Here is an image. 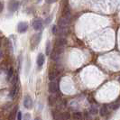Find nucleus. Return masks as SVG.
<instances>
[{
	"mask_svg": "<svg viewBox=\"0 0 120 120\" xmlns=\"http://www.w3.org/2000/svg\"><path fill=\"white\" fill-rule=\"evenodd\" d=\"M70 21H71V19H68V18L64 17V16L60 17L59 19V22H58L59 27L60 28H67L69 26V24H70Z\"/></svg>",
	"mask_w": 120,
	"mask_h": 120,
	"instance_id": "f03ea898",
	"label": "nucleus"
},
{
	"mask_svg": "<svg viewBox=\"0 0 120 120\" xmlns=\"http://www.w3.org/2000/svg\"><path fill=\"white\" fill-rule=\"evenodd\" d=\"M34 120H41V118H40V117H36Z\"/></svg>",
	"mask_w": 120,
	"mask_h": 120,
	"instance_id": "c85d7f7f",
	"label": "nucleus"
},
{
	"mask_svg": "<svg viewBox=\"0 0 120 120\" xmlns=\"http://www.w3.org/2000/svg\"><path fill=\"white\" fill-rule=\"evenodd\" d=\"M108 113V107L107 106H103L102 108L99 109V114L101 116H107Z\"/></svg>",
	"mask_w": 120,
	"mask_h": 120,
	"instance_id": "4468645a",
	"label": "nucleus"
},
{
	"mask_svg": "<svg viewBox=\"0 0 120 120\" xmlns=\"http://www.w3.org/2000/svg\"><path fill=\"white\" fill-rule=\"evenodd\" d=\"M67 44V40L65 38H59L56 40L55 42V47L56 48H60V49H64V46Z\"/></svg>",
	"mask_w": 120,
	"mask_h": 120,
	"instance_id": "20e7f679",
	"label": "nucleus"
},
{
	"mask_svg": "<svg viewBox=\"0 0 120 120\" xmlns=\"http://www.w3.org/2000/svg\"><path fill=\"white\" fill-rule=\"evenodd\" d=\"M3 9H4V5H3L2 2H0V12H2Z\"/></svg>",
	"mask_w": 120,
	"mask_h": 120,
	"instance_id": "393cba45",
	"label": "nucleus"
},
{
	"mask_svg": "<svg viewBox=\"0 0 120 120\" xmlns=\"http://www.w3.org/2000/svg\"><path fill=\"white\" fill-rule=\"evenodd\" d=\"M2 57H3V52H2L1 50H0V59H1Z\"/></svg>",
	"mask_w": 120,
	"mask_h": 120,
	"instance_id": "cd10ccee",
	"label": "nucleus"
},
{
	"mask_svg": "<svg viewBox=\"0 0 120 120\" xmlns=\"http://www.w3.org/2000/svg\"><path fill=\"white\" fill-rule=\"evenodd\" d=\"M57 75H58V73H57L56 71H54V70L51 71L49 72V79L51 81H53L54 79L57 78Z\"/></svg>",
	"mask_w": 120,
	"mask_h": 120,
	"instance_id": "f8f14e48",
	"label": "nucleus"
},
{
	"mask_svg": "<svg viewBox=\"0 0 120 120\" xmlns=\"http://www.w3.org/2000/svg\"><path fill=\"white\" fill-rule=\"evenodd\" d=\"M52 116L54 120H61L60 113H58L57 111H52Z\"/></svg>",
	"mask_w": 120,
	"mask_h": 120,
	"instance_id": "6ab92c4d",
	"label": "nucleus"
},
{
	"mask_svg": "<svg viewBox=\"0 0 120 120\" xmlns=\"http://www.w3.org/2000/svg\"><path fill=\"white\" fill-rule=\"evenodd\" d=\"M51 20H52V19H51V17L47 18V20H46V21H45V23H46V24H48L49 22H50V21H51Z\"/></svg>",
	"mask_w": 120,
	"mask_h": 120,
	"instance_id": "bb28decb",
	"label": "nucleus"
},
{
	"mask_svg": "<svg viewBox=\"0 0 120 120\" xmlns=\"http://www.w3.org/2000/svg\"><path fill=\"white\" fill-rule=\"evenodd\" d=\"M24 106L25 108L27 109H31L33 108V100L29 96H26L24 98Z\"/></svg>",
	"mask_w": 120,
	"mask_h": 120,
	"instance_id": "6e6552de",
	"label": "nucleus"
},
{
	"mask_svg": "<svg viewBox=\"0 0 120 120\" xmlns=\"http://www.w3.org/2000/svg\"><path fill=\"white\" fill-rule=\"evenodd\" d=\"M18 90H19V82L15 83V84H13V88L11 89V91H10V97L11 98H15V96L17 95Z\"/></svg>",
	"mask_w": 120,
	"mask_h": 120,
	"instance_id": "0eeeda50",
	"label": "nucleus"
},
{
	"mask_svg": "<svg viewBox=\"0 0 120 120\" xmlns=\"http://www.w3.org/2000/svg\"><path fill=\"white\" fill-rule=\"evenodd\" d=\"M58 90V85L54 81H51L49 83V91L51 93H56Z\"/></svg>",
	"mask_w": 120,
	"mask_h": 120,
	"instance_id": "1a4fd4ad",
	"label": "nucleus"
},
{
	"mask_svg": "<svg viewBox=\"0 0 120 120\" xmlns=\"http://www.w3.org/2000/svg\"><path fill=\"white\" fill-rule=\"evenodd\" d=\"M89 112H90V115H96L98 113V108H97V106L92 105L90 108V109H89Z\"/></svg>",
	"mask_w": 120,
	"mask_h": 120,
	"instance_id": "2eb2a0df",
	"label": "nucleus"
},
{
	"mask_svg": "<svg viewBox=\"0 0 120 120\" xmlns=\"http://www.w3.org/2000/svg\"><path fill=\"white\" fill-rule=\"evenodd\" d=\"M51 54V42H47L46 43V55H50Z\"/></svg>",
	"mask_w": 120,
	"mask_h": 120,
	"instance_id": "412c9836",
	"label": "nucleus"
},
{
	"mask_svg": "<svg viewBox=\"0 0 120 120\" xmlns=\"http://www.w3.org/2000/svg\"><path fill=\"white\" fill-rule=\"evenodd\" d=\"M60 51H58V50H56V49H54L53 51H52V52L51 53V58H52V60H57L59 58H60Z\"/></svg>",
	"mask_w": 120,
	"mask_h": 120,
	"instance_id": "9d476101",
	"label": "nucleus"
},
{
	"mask_svg": "<svg viewBox=\"0 0 120 120\" xmlns=\"http://www.w3.org/2000/svg\"><path fill=\"white\" fill-rule=\"evenodd\" d=\"M28 29V24L25 23V22H20L17 25V31L20 34H23L25 33Z\"/></svg>",
	"mask_w": 120,
	"mask_h": 120,
	"instance_id": "39448f33",
	"label": "nucleus"
},
{
	"mask_svg": "<svg viewBox=\"0 0 120 120\" xmlns=\"http://www.w3.org/2000/svg\"><path fill=\"white\" fill-rule=\"evenodd\" d=\"M14 76V68L13 67H10L9 68V70H8V71H7V75H6V80L7 81H9L12 77Z\"/></svg>",
	"mask_w": 120,
	"mask_h": 120,
	"instance_id": "ddd939ff",
	"label": "nucleus"
},
{
	"mask_svg": "<svg viewBox=\"0 0 120 120\" xmlns=\"http://www.w3.org/2000/svg\"><path fill=\"white\" fill-rule=\"evenodd\" d=\"M17 120H22V112H17Z\"/></svg>",
	"mask_w": 120,
	"mask_h": 120,
	"instance_id": "b1692460",
	"label": "nucleus"
},
{
	"mask_svg": "<svg viewBox=\"0 0 120 120\" xmlns=\"http://www.w3.org/2000/svg\"><path fill=\"white\" fill-rule=\"evenodd\" d=\"M19 7V2L16 1V0H11L8 4V9L10 12H15L16 11Z\"/></svg>",
	"mask_w": 120,
	"mask_h": 120,
	"instance_id": "7ed1b4c3",
	"label": "nucleus"
},
{
	"mask_svg": "<svg viewBox=\"0 0 120 120\" xmlns=\"http://www.w3.org/2000/svg\"><path fill=\"white\" fill-rule=\"evenodd\" d=\"M44 61H45L44 55L42 53H39L38 57H37V65L39 67H42L43 65V63H44Z\"/></svg>",
	"mask_w": 120,
	"mask_h": 120,
	"instance_id": "9b49d317",
	"label": "nucleus"
},
{
	"mask_svg": "<svg viewBox=\"0 0 120 120\" xmlns=\"http://www.w3.org/2000/svg\"><path fill=\"white\" fill-rule=\"evenodd\" d=\"M16 111H17V107H15V108L13 109L12 112L10 113L9 119H10V120H15V115L17 114V113H16Z\"/></svg>",
	"mask_w": 120,
	"mask_h": 120,
	"instance_id": "f3484780",
	"label": "nucleus"
},
{
	"mask_svg": "<svg viewBox=\"0 0 120 120\" xmlns=\"http://www.w3.org/2000/svg\"><path fill=\"white\" fill-rule=\"evenodd\" d=\"M41 37H42V34L41 33L35 34L32 37V39H31V47H32V49H34L39 44V42L41 41Z\"/></svg>",
	"mask_w": 120,
	"mask_h": 120,
	"instance_id": "f257e3e1",
	"label": "nucleus"
},
{
	"mask_svg": "<svg viewBox=\"0 0 120 120\" xmlns=\"http://www.w3.org/2000/svg\"><path fill=\"white\" fill-rule=\"evenodd\" d=\"M1 42H1V39H0V46H1Z\"/></svg>",
	"mask_w": 120,
	"mask_h": 120,
	"instance_id": "c756f323",
	"label": "nucleus"
},
{
	"mask_svg": "<svg viewBox=\"0 0 120 120\" xmlns=\"http://www.w3.org/2000/svg\"><path fill=\"white\" fill-rule=\"evenodd\" d=\"M30 118H31V116H30V114H25L24 115V120H30Z\"/></svg>",
	"mask_w": 120,
	"mask_h": 120,
	"instance_id": "5701e85b",
	"label": "nucleus"
},
{
	"mask_svg": "<svg viewBox=\"0 0 120 120\" xmlns=\"http://www.w3.org/2000/svg\"><path fill=\"white\" fill-rule=\"evenodd\" d=\"M48 102H49V105H50L51 107L54 106V104L56 102V98L54 96H50L48 98Z\"/></svg>",
	"mask_w": 120,
	"mask_h": 120,
	"instance_id": "a211bd4d",
	"label": "nucleus"
},
{
	"mask_svg": "<svg viewBox=\"0 0 120 120\" xmlns=\"http://www.w3.org/2000/svg\"><path fill=\"white\" fill-rule=\"evenodd\" d=\"M42 21L41 19H35L33 22V27L35 31H40L42 28Z\"/></svg>",
	"mask_w": 120,
	"mask_h": 120,
	"instance_id": "423d86ee",
	"label": "nucleus"
},
{
	"mask_svg": "<svg viewBox=\"0 0 120 120\" xmlns=\"http://www.w3.org/2000/svg\"><path fill=\"white\" fill-rule=\"evenodd\" d=\"M95 120H99V119H98V118H96V119H95Z\"/></svg>",
	"mask_w": 120,
	"mask_h": 120,
	"instance_id": "7c9ffc66",
	"label": "nucleus"
},
{
	"mask_svg": "<svg viewBox=\"0 0 120 120\" xmlns=\"http://www.w3.org/2000/svg\"><path fill=\"white\" fill-rule=\"evenodd\" d=\"M60 116H61V120H69L70 119V117H71V115H70L69 112L61 113Z\"/></svg>",
	"mask_w": 120,
	"mask_h": 120,
	"instance_id": "aec40b11",
	"label": "nucleus"
},
{
	"mask_svg": "<svg viewBox=\"0 0 120 120\" xmlns=\"http://www.w3.org/2000/svg\"><path fill=\"white\" fill-rule=\"evenodd\" d=\"M73 116L76 120H82L83 119V116H82V113L80 112H74L73 113Z\"/></svg>",
	"mask_w": 120,
	"mask_h": 120,
	"instance_id": "dca6fc26",
	"label": "nucleus"
},
{
	"mask_svg": "<svg viewBox=\"0 0 120 120\" xmlns=\"http://www.w3.org/2000/svg\"><path fill=\"white\" fill-rule=\"evenodd\" d=\"M57 0H47V3L49 4H51V3H54V2H56Z\"/></svg>",
	"mask_w": 120,
	"mask_h": 120,
	"instance_id": "a878e982",
	"label": "nucleus"
},
{
	"mask_svg": "<svg viewBox=\"0 0 120 120\" xmlns=\"http://www.w3.org/2000/svg\"><path fill=\"white\" fill-rule=\"evenodd\" d=\"M58 30H59V28H58V26H56V25H53L52 28V34H58Z\"/></svg>",
	"mask_w": 120,
	"mask_h": 120,
	"instance_id": "4be33fe9",
	"label": "nucleus"
}]
</instances>
